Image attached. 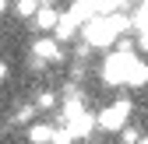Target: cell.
I'll use <instances>...</instances> for the list:
<instances>
[{"label":"cell","instance_id":"6","mask_svg":"<svg viewBox=\"0 0 148 144\" xmlns=\"http://www.w3.org/2000/svg\"><path fill=\"white\" fill-rule=\"evenodd\" d=\"M131 21H134L138 46L148 49V0H138V7H134V14H131Z\"/></svg>","mask_w":148,"mask_h":144},{"label":"cell","instance_id":"4","mask_svg":"<svg viewBox=\"0 0 148 144\" xmlns=\"http://www.w3.org/2000/svg\"><path fill=\"white\" fill-rule=\"evenodd\" d=\"M60 46H64V42H60L53 32H49V35H39V39L32 42V56H35V60H42V63H57V60L64 56V49H60Z\"/></svg>","mask_w":148,"mask_h":144},{"label":"cell","instance_id":"10","mask_svg":"<svg viewBox=\"0 0 148 144\" xmlns=\"http://www.w3.org/2000/svg\"><path fill=\"white\" fill-rule=\"evenodd\" d=\"M42 7V0H14V14L18 18H35Z\"/></svg>","mask_w":148,"mask_h":144},{"label":"cell","instance_id":"13","mask_svg":"<svg viewBox=\"0 0 148 144\" xmlns=\"http://www.w3.org/2000/svg\"><path fill=\"white\" fill-rule=\"evenodd\" d=\"M32 113H35V105H14V116H11V120H14V123H28Z\"/></svg>","mask_w":148,"mask_h":144},{"label":"cell","instance_id":"9","mask_svg":"<svg viewBox=\"0 0 148 144\" xmlns=\"http://www.w3.org/2000/svg\"><path fill=\"white\" fill-rule=\"evenodd\" d=\"M78 28H85V25H81L71 11H64V14H60V25H57V32H53V35H57L60 42H71L74 35H78Z\"/></svg>","mask_w":148,"mask_h":144},{"label":"cell","instance_id":"1","mask_svg":"<svg viewBox=\"0 0 148 144\" xmlns=\"http://www.w3.org/2000/svg\"><path fill=\"white\" fill-rule=\"evenodd\" d=\"M134 21H131V14H123V11H113V14H99V18H92V21L81 28L85 35V42L92 49H106V46H116L123 39V32H131Z\"/></svg>","mask_w":148,"mask_h":144},{"label":"cell","instance_id":"7","mask_svg":"<svg viewBox=\"0 0 148 144\" xmlns=\"http://www.w3.org/2000/svg\"><path fill=\"white\" fill-rule=\"evenodd\" d=\"M60 14H64V11H57L53 4H42V7H39V14H35L32 21H35V28H39V32H57Z\"/></svg>","mask_w":148,"mask_h":144},{"label":"cell","instance_id":"8","mask_svg":"<svg viewBox=\"0 0 148 144\" xmlns=\"http://www.w3.org/2000/svg\"><path fill=\"white\" fill-rule=\"evenodd\" d=\"M25 137H28V144H53L57 127H53V123H28V127H25Z\"/></svg>","mask_w":148,"mask_h":144},{"label":"cell","instance_id":"2","mask_svg":"<svg viewBox=\"0 0 148 144\" xmlns=\"http://www.w3.org/2000/svg\"><path fill=\"white\" fill-rule=\"evenodd\" d=\"M134 67H138L134 49H113V53H109V56L102 60V67H99V77H102L106 84H131Z\"/></svg>","mask_w":148,"mask_h":144},{"label":"cell","instance_id":"3","mask_svg":"<svg viewBox=\"0 0 148 144\" xmlns=\"http://www.w3.org/2000/svg\"><path fill=\"white\" fill-rule=\"evenodd\" d=\"M131 113H134V102H131V98H113V102H106L102 109H99V130H106V134H123Z\"/></svg>","mask_w":148,"mask_h":144},{"label":"cell","instance_id":"12","mask_svg":"<svg viewBox=\"0 0 148 144\" xmlns=\"http://www.w3.org/2000/svg\"><path fill=\"white\" fill-rule=\"evenodd\" d=\"M131 84H134V88L148 84V63H145V60H138V67H134V74H131Z\"/></svg>","mask_w":148,"mask_h":144},{"label":"cell","instance_id":"14","mask_svg":"<svg viewBox=\"0 0 148 144\" xmlns=\"http://www.w3.org/2000/svg\"><path fill=\"white\" fill-rule=\"evenodd\" d=\"M120 144H141V130H138V127H127V130L120 134Z\"/></svg>","mask_w":148,"mask_h":144},{"label":"cell","instance_id":"5","mask_svg":"<svg viewBox=\"0 0 148 144\" xmlns=\"http://www.w3.org/2000/svg\"><path fill=\"white\" fill-rule=\"evenodd\" d=\"M67 127H71V134H74V141H85V137H92V130L99 127V113H78L74 120H67Z\"/></svg>","mask_w":148,"mask_h":144},{"label":"cell","instance_id":"11","mask_svg":"<svg viewBox=\"0 0 148 144\" xmlns=\"http://www.w3.org/2000/svg\"><path fill=\"white\" fill-rule=\"evenodd\" d=\"M57 102H60V95L57 92H39V95H35V109H57Z\"/></svg>","mask_w":148,"mask_h":144},{"label":"cell","instance_id":"15","mask_svg":"<svg viewBox=\"0 0 148 144\" xmlns=\"http://www.w3.org/2000/svg\"><path fill=\"white\" fill-rule=\"evenodd\" d=\"M141 144H148V137H141Z\"/></svg>","mask_w":148,"mask_h":144}]
</instances>
